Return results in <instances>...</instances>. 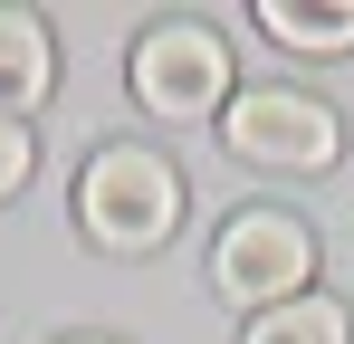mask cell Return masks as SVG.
I'll return each instance as SVG.
<instances>
[{
  "instance_id": "obj_8",
  "label": "cell",
  "mask_w": 354,
  "mask_h": 344,
  "mask_svg": "<svg viewBox=\"0 0 354 344\" xmlns=\"http://www.w3.org/2000/svg\"><path fill=\"white\" fill-rule=\"evenodd\" d=\"M29 163H39V144H29V124H10V115H0V201H10V191L29 182Z\"/></svg>"
},
{
  "instance_id": "obj_7",
  "label": "cell",
  "mask_w": 354,
  "mask_h": 344,
  "mask_svg": "<svg viewBox=\"0 0 354 344\" xmlns=\"http://www.w3.org/2000/svg\"><path fill=\"white\" fill-rule=\"evenodd\" d=\"M239 344H354V316H345V296L306 287V296H288V306L249 316V335H239Z\"/></svg>"
},
{
  "instance_id": "obj_2",
  "label": "cell",
  "mask_w": 354,
  "mask_h": 344,
  "mask_svg": "<svg viewBox=\"0 0 354 344\" xmlns=\"http://www.w3.org/2000/svg\"><path fill=\"white\" fill-rule=\"evenodd\" d=\"M124 86L163 124H201V115L230 106V39L201 29V19H153L134 39V57H124Z\"/></svg>"
},
{
  "instance_id": "obj_4",
  "label": "cell",
  "mask_w": 354,
  "mask_h": 344,
  "mask_svg": "<svg viewBox=\"0 0 354 344\" xmlns=\"http://www.w3.org/2000/svg\"><path fill=\"white\" fill-rule=\"evenodd\" d=\"M221 134H230L239 163L259 172H326L345 153V124L326 96H297V86H239L221 106Z\"/></svg>"
},
{
  "instance_id": "obj_1",
  "label": "cell",
  "mask_w": 354,
  "mask_h": 344,
  "mask_svg": "<svg viewBox=\"0 0 354 344\" xmlns=\"http://www.w3.org/2000/svg\"><path fill=\"white\" fill-rule=\"evenodd\" d=\"M77 220L96 249H115V258H144V249H163L182 229V172L163 153H144V144H106L86 182H77Z\"/></svg>"
},
{
  "instance_id": "obj_3",
  "label": "cell",
  "mask_w": 354,
  "mask_h": 344,
  "mask_svg": "<svg viewBox=\"0 0 354 344\" xmlns=\"http://www.w3.org/2000/svg\"><path fill=\"white\" fill-rule=\"evenodd\" d=\"M306 278H316V229L297 220V211H230L221 220V239H211V287L230 296V306H249V316H268V306H288V296H306Z\"/></svg>"
},
{
  "instance_id": "obj_9",
  "label": "cell",
  "mask_w": 354,
  "mask_h": 344,
  "mask_svg": "<svg viewBox=\"0 0 354 344\" xmlns=\"http://www.w3.org/2000/svg\"><path fill=\"white\" fill-rule=\"evenodd\" d=\"M67 344H106V335H67Z\"/></svg>"
},
{
  "instance_id": "obj_5",
  "label": "cell",
  "mask_w": 354,
  "mask_h": 344,
  "mask_svg": "<svg viewBox=\"0 0 354 344\" xmlns=\"http://www.w3.org/2000/svg\"><path fill=\"white\" fill-rule=\"evenodd\" d=\"M48 77H58L48 19H39V10H0V115L29 124V106H48Z\"/></svg>"
},
{
  "instance_id": "obj_6",
  "label": "cell",
  "mask_w": 354,
  "mask_h": 344,
  "mask_svg": "<svg viewBox=\"0 0 354 344\" xmlns=\"http://www.w3.org/2000/svg\"><path fill=\"white\" fill-rule=\"evenodd\" d=\"M249 19H259V39H278L297 57H345L354 48V0H259Z\"/></svg>"
}]
</instances>
